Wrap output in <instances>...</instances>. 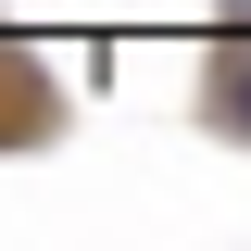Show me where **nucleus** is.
Returning a JSON list of instances; mask_svg holds the SVG:
<instances>
[{
	"instance_id": "obj_1",
	"label": "nucleus",
	"mask_w": 251,
	"mask_h": 251,
	"mask_svg": "<svg viewBox=\"0 0 251 251\" xmlns=\"http://www.w3.org/2000/svg\"><path fill=\"white\" fill-rule=\"evenodd\" d=\"M13 138H50V75H38V50L13 25H0V151Z\"/></svg>"
},
{
	"instance_id": "obj_2",
	"label": "nucleus",
	"mask_w": 251,
	"mask_h": 251,
	"mask_svg": "<svg viewBox=\"0 0 251 251\" xmlns=\"http://www.w3.org/2000/svg\"><path fill=\"white\" fill-rule=\"evenodd\" d=\"M201 88H214V126L251 138V13H226V38L201 50Z\"/></svg>"
}]
</instances>
